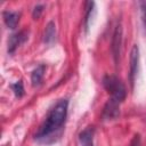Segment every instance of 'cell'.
Instances as JSON below:
<instances>
[{
    "instance_id": "6da1fadb",
    "label": "cell",
    "mask_w": 146,
    "mask_h": 146,
    "mask_svg": "<svg viewBox=\"0 0 146 146\" xmlns=\"http://www.w3.org/2000/svg\"><path fill=\"white\" fill-rule=\"evenodd\" d=\"M68 112V100L66 98L57 100L48 111L43 122L34 135V139L40 143H51L62 131Z\"/></svg>"
},
{
    "instance_id": "7a4b0ae2",
    "label": "cell",
    "mask_w": 146,
    "mask_h": 146,
    "mask_svg": "<svg viewBox=\"0 0 146 146\" xmlns=\"http://www.w3.org/2000/svg\"><path fill=\"white\" fill-rule=\"evenodd\" d=\"M104 89L110 94V98L122 103L127 97V88L122 80L114 74H106L102 79Z\"/></svg>"
},
{
    "instance_id": "3957f363",
    "label": "cell",
    "mask_w": 146,
    "mask_h": 146,
    "mask_svg": "<svg viewBox=\"0 0 146 146\" xmlns=\"http://www.w3.org/2000/svg\"><path fill=\"white\" fill-rule=\"evenodd\" d=\"M121 46H122V25L120 22L116 23L113 34H112V41H111V51L114 59L115 65H117L121 54Z\"/></svg>"
},
{
    "instance_id": "277c9868",
    "label": "cell",
    "mask_w": 146,
    "mask_h": 146,
    "mask_svg": "<svg viewBox=\"0 0 146 146\" xmlns=\"http://www.w3.org/2000/svg\"><path fill=\"white\" fill-rule=\"evenodd\" d=\"M139 66V48L137 44H133L130 51V64H129V82L131 87L135 84V80L138 73Z\"/></svg>"
},
{
    "instance_id": "5b68a950",
    "label": "cell",
    "mask_w": 146,
    "mask_h": 146,
    "mask_svg": "<svg viewBox=\"0 0 146 146\" xmlns=\"http://www.w3.org/2000/svg\"><path fill=\"white\" fill-rule=\"evenodd\" d=\"M120 104L119 102L110 98L104 107H103V111H102V117L103 120H114L116 119L119 115H120Z\"/></svg>"
},
{
    "instance_id": "8992f818",
    "label": "cell",
    "mask_w": 146,
    "mask_h": 146,
    "mask_svg": "<svg viewBox=\"0 0 146 146\" xmlns=\"http://www.w3.org/2000/svg\"><path fill=\"white\" fill-rule=\"evenodd\" d=\"M27 38H29V32L25 30H22L11 34L8 39V49H7L8 54H14L15 50L27 40Z\"/></svg>"
},
{
    "instance_id": "52a82bcc",
    "label": "cell",
    "mask_w": 146,
    "mask_h": 146,
    "mask_svg": "<svg viewBox=\"0 0 146 146\" xmlns=\"http://www.w3.org/2000/svg\"><path fill=\"white\" fill-rule=\"evenodd\" d=\"M94 136H95V128L87 127L79 133V143L80 146H94Z\"/></svg>"
},
{
    "instance_id": "ba28073f",
    "label": "cell",
    "mask_w": 146,
    "mask_h": 146,
    "mask_svg": "<svg viewBox=\"0 0 146 146\" xmlns=\"http://www.w3.org/2000/svg\"><path fill=\"white\" fill-rule=\"evenodd\" d=\"M19 16L21 14L18 11H13V10H5L2 13V18L8 29H15L19 22Z\"/></svg>"
},
{
    "instance_id": "9c48e42d",
    "label": "cell",
    "mask_w": 146,
    "mask_h": 146,
    "mask_svg": "<svg viewBox=\"0 0 146 146\" xmlns=\"http://www.w3.org/2000/svg\"><path fill=\"white\" fill-rule=\"evenodd\" d=\"M55 38H56V24L54 21H50L44 27V31L42 34V41L49 44L55 40Z\"/></svg>"
},
{
    "instance_id": "30bf717a",
    "label": "cell",
    "mask_w": 146,
    "mask_h": 146,
    "mask_svg": "<svg viewBox=\"0 0 146 146\" xmlns=\"http://www.w3.org/2000/svg\"><path fill=\"white\" fill-rule=\"evenodd\" d=\"M44 72H46V66L43 64H40L38 65L31 73V82H32V86H39L43 79V75H44Z\"/></svg>"
},
{
    "instance_id": "8fae6325",
    "label": "cell",
    "mask_w": 146,
    "mask_h": 146,
    "mask_svg": "<svg viewBox=\"0 0 146 146\" xmlns=\"http://www.w3.org/2000/svg\"><path fill=\"white\" fill-rule=\"evenodd\" d=\"M94 6H95V2H92V1L86 2V16H84V29L86 30H88V27H89V21L91 18V14L94 11Z\"/></svg>"
},
{
    "instance_id": "7c38bea8",
    "label": "cell",
    "mask_w": 146,
    "mask_h": 146,
    "mask_svg": "<svg viewBox=\"0 0 146 146\" xmlns=\"http://www.w3.org/2000/svg\"><path fill=\"white\" fill-rule=\"evenodd\" d=\"M10 88H11V90L14 91L15 96L18 97V98H21V97L24 95V86H23V82H22L21 80L17 81V82H15V83H13V84L10 86Z\"/></svg>"
},
{
    "instance_id": "4fadbf2b",
    "label": "cell",
    "mask_w": 146,
    "mask_h": 146,
    "mask_svg": "<svg viewBox=\"0 0 146 146\" xmlns=\"http://www.w3.org/2000/svg\"><path fill=\"white\" fill-rule=\"evenodd\" d=\"M43 8H44V5L43 3H38L33 7V10H32V16L34 19H38L40 17V15L42 14L43 11Z\"/></svg>"
},
{
    "instance_id": "5bb4252c",
    "label": "cell",
    "mask_w": 146,
    "mask_h": 146,
    "mask_svg": "<svg viewBox=\"0 0 146 146\" xmlns=\"http://www.w3.org/2000/svg\"><path fill=\"white\" fill-rule=\"evenodd\" d=\"M138 5H139V8H140L141 21H143L144 27H145V30H146V1H140Z\"/></svg>"
},
{
    "instance_id": "9a60e30c",
    "label": "cell",
    "mask_w": 146,
    "mask_h": 146,
    "mask_svg": "<svg viewBox=\"0 0 146 146\" xmlns=\"http://www.w3.org/2000/svg\"><path fill=\"white\" fill-rule=\"evenodd\" d=\"M130 146H141V138L139 133H135L131 141H130Z\"/></svg>"
}]
</instances>
